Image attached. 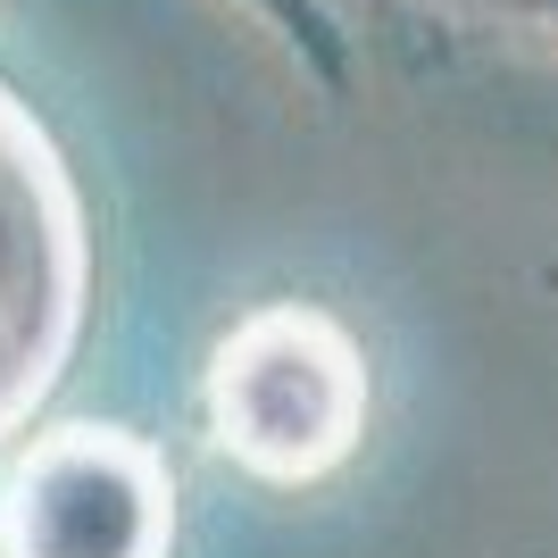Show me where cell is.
<instances>
[{"label": "cell", "instance_id": "obj_1", "mask_svg": "<svg viewBox=\"0 0 558 558\" xmlns=\"http://www.w3.org/2000/svg\"><path fill=\"white\" fill-rule=\"evenodd\" d=\"M201 417L226 466L251 484H326L367 442L375 375L367 342L326 301H258L217 333L201 367Z\"/></svg>", "mask_w": 558, "mask_h": 558}, {"label": "cell", "instance_id": "obj_2", "mask_svg": "<svg viewBox=\"0 0 558 558\" xmlns=\"http://www.w3.org/2000/svg\"><path fill=\"white\" fill-rule=\"evenodd\" d=\"M93 317V217L68 150L0 75V450L59 392Z\"/></svg>", "mask_w": 558, "mask_h": 558}, {"label": "cell", "instance_id": "obj_3", "mask_svg": "<svg viewBox=\"0 0 558 558\" xmlns=\"http://www.w3.org/2000/svg\"><path fill=\"white\" fill-rule=\"evenodd\" d=\"M0 558H175V475L134 425H50L0 475Z\"/></svg>", "mask_w": 558, "mask_h": 558}, {"label": "cell", "instance_id": "obj_4", "mask_svg": "<svg viewBox=\"0 0 558 558\" xmlns=\"http://www.w3.org/2000/svg\"><path fill=\"white\" fill-rule=\"evenodd\" d=\"M233 9L292 59V75L308 93L350 100V84H359V34H350V17L333 0H233Z\"/></svg>", "mask_w": 558, "mask_h": 558}, {"label": "cell", "instance_id": "obj_5", "mask_svg": "<svg viewBox=\"0 0 558 558\" xmlns=\"http://www.w3.org/2000/svg\"><path fill=\"white\" fill-rule=\"evenodd\" d=\"M425 17L475 25V34H509V43H542L558 50V0H409Z\"/></svg>", "mask_w": 558, "mask_h": 558}]
</instances>
